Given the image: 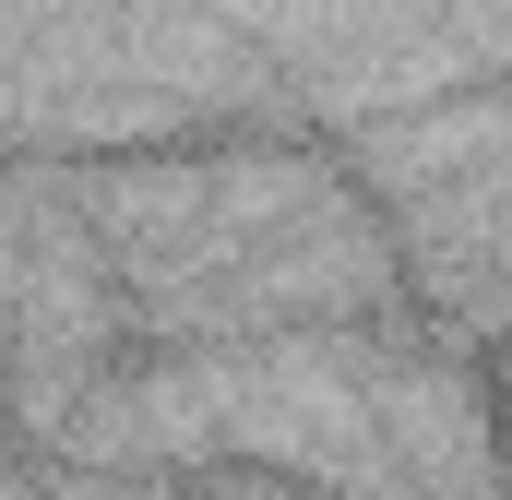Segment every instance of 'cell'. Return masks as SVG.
I'll list each match as a JSON object with an SVG mask.
<instances>
[{
  "label": "cell",
  "instance_id": "obj_1",
  "mask_svg": "<svg viewBox=\"0 0 512 500\" xmlns=\"http://www.w3.org/2000/svg\"><path fill=\"white\" fill-rule=\"evenodd\" d=\"M48 500H191V477H96V465H48Z\"/></svg>",
  "mask_w": 512,
  "mask_h": 500
}]
</instances>
